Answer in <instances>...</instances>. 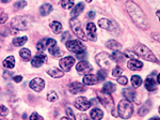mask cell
<instances>
[{
  "label": "cell",
  "instance_id": "6da1fadb",
  "mask_svg": "<svg viewBox=\"0 0 160 120\" xmlns=\"http://www.w3.org/2000/svg\"><path fill=\"white\" fill-rule=\"evenodd\" d=\"M125 6L128 14L131 17V20L133 22V24L142 30H148L149 28L148 18L144 14V12L142 11L141 8L138 4H136L133 1H131V0H128Z\"/></svg>",
  "mask_w": 160,
  "mask_h": 120
},
{
  "label": "cell",
  "instance_id": "7a4b0ae2",
  "mask_svg": "<svg viewBox=\"0 0 160 120\" xmlns=\"http://www.w3.org/2000/svg\"><path fill=\"white\" fill-rule=\"evenodd\" d=\"M118 116L123 119H128L132 116V113H133V106H132V103L131 101L127 100H121L118 102Z\"/></svg>",
  "mask_w": 160,
  "mask_h": 120
},
{
  "label": "cell",
  "instance_id": "3957f363",
  "mask_svg": "<svg viewBox=\"0 0 160 120\" xmlns=\"http://www.w3.org/2000/svg\"><path fill=\"white\" fill-rule=\"evenodd\" d=\"M135 52L138 54V56L142 57V58L149 60V61H152V62H158L157 57L153 54V52H152L148 46L143 45V44H140V43L137 44L135 46Z\"/></svg>",
  "mask_w": 160,
  "mask_h": 120
},
{
  "label": "cell",
  "instance_id": "277c9868",
  "mask_svg": "<svg viewBox=\"0 0 160 120\" xmlns=\"http://www.w3.org/2000/svg\"><path fill=\"white\" fill-rule=\"evenodd\" d=\"M95 60H96L97 64H98L102 69H105V70L111 69V68H112V62L114 61L112 57L106 53L97 54L96 57H95Z\"/></svg>",
  "mask_w": 160,
  "mask_h": 120
},
{
  "label": "cell",
  "instance_id": "5b68a950",
  "mask_svg": "<svg viewBox=\"0 0 160 120\" xmlns=\"http://www.w3.org/2000/svg\"><path fill=\"white\" fill-rule=\"evenodd\" d=\"M65 46L68 51L73 52V53L77 54V55H81V54H84L87 51V47L83 45L81 42L77 40H68L66 41L65 43Z\"/></svg>",
  "mask_w": 160,
  "mask_h": 120
},
{
  "label": "cell",
  "instance_id": "8992f818",
  "mask_svg": "<svg viewBox=\"0 0 160 120\" xmlns=\"http://www.w3.org/2000/svg\"><path fill=\"white\" fill-rule=\"evenodd\" d=\"M69 25H71V28L73 30V32L76 35L78 38H80L81 40H87L88 35H86V33L83 32L81 27V23L77 17H72L69 19Z\"/></svg>",
  "mask_w": 160,
  "mask_h": 120
},
{
  "label": "cell",
  "instance_id": "52a82bcc",
  "mask_svg": "<svg viewBox=\"0 0 160 120\" xmlns=\"http://www.w3.org/2000/svg\"><path fill=\"white\" fill-rule=\"evenodd\" d=\"M11 26L16 30H27L29 28V22L25 16H16L12 19Z\"/></svg>",
  "mask_w": 160,
  "mask_h": 120
},
{
  "label": "cell",
  "instance_id": "ba28073f",
  "mask_svg": "<svg viewBox=\"0 0 160 120\" xmlns=\"http://www.w3.org/2000/svg\"><path fill=\"white\" fill-rule=\"evenodd\" d=\"M97 98H98L99 102L107 108H111L113 107V98L111 95V93L107 92L105 90L98 91L97 92Z\"/></svg>",
  "mask_w": 160,
  "mask_h": 120
},
{
  "label": "cell",
  "instance_id": "9c48e42d",
  "mask_svg": "<svg viewBox=\"0 0 160 120\" xmlns=\"http://www.w3.org/2000/svg\"><path fill=\"white\" fill-rule=\"evenodd\" d=\"M47 48L50 52V54L55 57H60L63 55V52L61 51V48L57 45V41L55 39H48L47 40Z\"/></svg>",
  "mask_w": 160,
  "mask_h": 120
},
{
  "label": "cell",
  "instance_id": "30bf717a",
  "mask_svg": "<svg viewBox=\"0 0 160 120\" xmlns=\"http://www.w3.org/2000/svg\"><path fill=\"white\" fill-rule=\"evenodd\" d=\"M91 105H92L91 101H89L87 98H84V96H79V98L75 101V106H76V108L81 112H84V111H87V109H89L91 107Z\"/></svg>",
  "mask_w": 160,
  "mask_h": 120
},
{
  "label": "cell",
  "instance_id": "8fae6325",
  "mask_svg": "<svg viewBox=\"0 0 160 120\" xmlns=\"http://www.w3.org/2000/svg\"><path fill=\"white\" fill-rule=\"evenodd\" d=\"M60 68L63 70L64 72H68L71 70V68L75 64V58L74 57H64L63 59H61L59 61Z\"/></svg>",
  "mask_w": 160,
  "mask_h": 120
},
{
  "label": "cell",
  "instance_id": "7c38bea8",
  "mask_svg": "<svg viewBox=\"0 0 160 120\" xmlns=\"http://www.w3.org/2000/svg\"><path fill=\"white\" fill-rule=\"evenodd\" d=\"M29 86L31 89L34 90L35 92H41L44 89V87H45V82H44V79H42V78L35 77L30 82Z\"/></svg>",
  "mask_w": 160,
  "mask_h": 120
},
{
  "label": "cell",
  "instance_id": "4fadbf2b",
  "mask_svg": "<svg viewBox=\"0 0 160 120\" xmlns=\"http://www.w3.org/2000/svg\"><path fill=\"white\" fill-rule=\"evenodd\" d=\"M46 61H47V56L42 52V53L37 55L35 57H33L32 60H31V64L34 68H40V67H42L44 63H46Z\"/></svg>",
  "mask_w": 160,
  "mask_h": 120
},
{
  "label": "cell",
  "instance_id": "5bb4252c",
  "mask_svg": "<svg viewBox=\"0 0 160 120\" xmlns=\"http://www.w3.org/2000/svg\"><path fill=\"white\" fill-rule=\"evenodd\" d=\"M76 70L79 74L86 75V74H89L93 69H92V66L88 61H80L76 66Z\"/></svg>",
  "mask_w": 160,
  "mask_h": 120
},
{
  "label": "cell",
  "instance_id": "9a60e30c",
  "mask_svg": "<svg viewBox=\"0 0 160 120\" xmlns=\"http://www.w3.org/2000/svg\"><path fill=\"white\" fill-rule=\"evenodd\" d=\"M98 25L102 28V29H106L108 31H117L118 30V28L114 23H112L111 20L107 19V18H102V19H99Z\"/></svg>",
  "mask_w": 160,
  "mask_h": 120
},
{
  "label": "cell",
  "instance_id": "2e32d148",
  "mask_svg": "<svg viewBox=\"0 0 160 120\" xmlns=\"http://www.w3.org/2000/svg\"><path fill=\"white\" fill-rule=\"evenodd\" d=\"M84 89H86L84 86L79 82H73L68 86L69 92L73 93V95H77V93H79V92H82V91H84Z\"/></svg>",
  "mask_w": 160,
  "mask_h": 120
},
{
  "label": "cell",
  "instance_id": "e0dca14e",
  "mask_svg": "<svg viewBox=\"0 0 160 120\" xmlns=\"http://www.w3.org/2000/svg\"><path fill=\"white\" fill-rule=\"evenodd\" d=\"M99 82V78L97 75L94 74H86L83 77V84L87 86H91V85H96Z\"/></svg>",
  "mask_w": 160,
  "mask_h": 120
},
{
  "label": "cell",
  "instance_id": "ac0fdd59",
  "mask_svg": "<svg viewBox=\"0 0 160 120\" xmlns=\"http://www.w3.org/2000/svg\"><path fill=\"white\" fill-rule=\"evenodd\" d=\"M127 67L132 71H138L143 68V63L138 59H129V61L127 62Z\"/></svg>",
  "mask_w": 160,
  "mask_h": 120
},
{
  "label": "cell",
  "instance_id": "d6986e66",
  "mask_svg": "<svg viewBox=\"0 0 160 120\" xmlns=\"http://www.w3.org/2000/svg\"><path fill=\"white\" fill-rule=\"evenodd\" d=\"M87 31H88V39H90V40L92 41H96V26L95 24H93V23H89V24L87 25Z\"/></svg>",
  "mask_w": 160,
  "mask_h": 120
},
{
  "label": "cell",
  "instance_id": "ffe728a7",
  "mask_svg": "<svg viewBox=\"0 0 160 120\" xmlns=\"http://www.w3.org/2000/svg\"><path fill=\"white\" fill-rule=\"evenodd\" d=\"M46 72L49 76L53 78H61L64 76V71L62 69H58V68H51V69H48Z\"/></svg>",
  "mask_w": 160,
  "mask_h": 120
},
{
  "label": "cell",
  "instance_id": "44dd1931",
  "mask_svg": "<svg viewBox=\"0 0 160 120\" xmlns=\"http://www.w3.org/2000/svg\"><path fill=\"white\" fill-rule=\"evenodd\" d=\"M144 86H145V88L148 91H154L157 89V82L155 80L154 77L148 76L145 79V82H144Z\"/></svg>",
  "mask_w": 160,
  "mask_h": 120
},
{
  "label": "cell",
  "instance_id": "7402d4cb",
  "mask_svg": "<svg viewBox=\"0 0 160 120\" xmlns=\"http://www.w3.org/2000/svg\"><path fill=\"white\" fill-rule=\"evenodd\" d=\"M136 95H137L136 91L132 88H126V89L123 90V95L125 96V99L131 101V102L136 99Z\"/></svg>",
  "mask_w": 160,
  "mask_h": 120
},
{
  "label": "cell",
  "instance_id": "603a6c76",
  "mask_svg": "<svg viewBox=\"0 0 160 120\" xmlns=\"http://www.w3.org/2000/svg\"><path fill=\"white\" fill-rule=\"evenodd\" d=\"M52 11V6L50 3H44L40 8V13L42 16H47Z\"/></svg>",
  "mask_w": 160,
  "mask_h": 120
},
{
  "label": "cell",
  "instance_id": "cb8c5ba5",
  "mask_svg": "<svg viewBox=\"0 0 160 120\" xmlns=\"http://www.w3.org/2000/svg\"><path fill=\"white\" fill-rule=\"evenodd\" d=\"M84 9V4L82 2H79L78 4L74 7V9L72 10V17H78L80 14L82 13Z\"/></svg>",
  "mask_w": 160,
  "mask_h": 120
},
{
  "label": "cell",
  "instance_id": "d4e9b609",
  "mask_svg": "<svg viewBox=\"0 0 160 120\" xmlns=\"http://www.w3.org/2000/svg\"><path fill=\"white\" fill-rule=\"evenodd\" d=\"M90 116H91V118L94 119V120L102 119V117H104V112H102V109L95 107V108H93L92 111H91V113H90Z\"/></svg>",
  "mask_w": 160,
  "mask_h": 120
},
{
  "label": "cell",
  "instance_id": "484cf974",
  "mask_svg": "<svg viewBox=\"0 0 160 120\" xmlns=\"http://www.w3.org/2000/svg\"><path fill=\"white\" fill-rule=\"evenodd\" d=\"M106 46L109 49H112V51H120L122 48V45L115 40H109L106 43Z\"/></svg>",
  "mask_w": 160,
  "mask_h": 120
},
{
  "label": "cell",
  "instance_id": "4316f807",
  "mask_svg": "<svg viewBox=\"0 0 160 120\" xmlns=\"http://www.w3.org/2000/svg\"><path fill=\"white\" fill-rule=\"evenodd\" d=\"M3 67L6 69H13L15 67V58L13 56H9L7 57L6 59L3 60Z\"/></svg>",
  "mask_w": 160,
  "mask_h": 120
},
{
  "label": "cell",
  "instance_id": "83f0119b",
  "mask_svg": "<svg viewBox=\"0 0 160 120\" xmlns=\"http://www.w3.org/2000/svg\"><path fill=\"white\" fill-rule=\"evenodd\" d=\"M111 57H112L113 60H114L115 62H123L124 60H125V58H126L125 54H122L121 52H118V51L113 52L112 55H111Z\"/></svg>",
  "mask_w": 160,
  "mask_h": 120
},
{
  "label": "cell",
  "instance_id": "f1b7e54d",
  "mask_svg": "<svg viewBox=\"0 0 160 120\" xmlns=\"http://www.w3.org/2000/svg\"><path fill=\"white\" fill-rule=\"evenodd\" d=\"M50 28H51V30L53 31V33H56V35H59V33H60L61 31L63 30L62 24H61V23H59V22L50 23Z\"/></svg>",
  "mask_w": 160,
  "mask_h": 120
},
{
  "label": "cell",
  "instance_id": "f546056e",
  "mask_svg": "<svg viewBox=\"0 0 160 120\" xmlns=\"http://www.w3.org/2000/svg\"><path fill=\"white\" fill-rule=\"evenodd\" d=\"M151 106H152L151 102L148 101V102H146L140 109H139V116H141V117L145 116V115L149 112V109H151Z\"/></svg>",
  "mask_w": 160,
  "mask_h": 120
},
{
  "label": "cell",
  "instance_id": "4dcf8cb0",
  "mask_svg": "<svg viewBox=\"0 0 160 120\" xmlns=\"http://www.w3.org/2000/svg\"><path fill=\"white\" fill-rule=\"evenodd\" d=\"M47 40L48 39H42V40H40L37 44V49L40 53H42V52L45 51L46 48H47Z\"/></svg>",
  "mask_w": 160,
  "mask_h": 120
},
{
  "label": "cell",
  "instance_id": "1f68e13d",
  "mask_svg": "<svg viewBox=\"0 0 160 120\" xmlns=\"http://www.w3.org/2000/svg\"><path fill=\"white\" fill-rule=\"evenodd\" d=\"M19 55L25 61H29L31 59V52L28 48H22L19 52Z\"/></svg>",
  "mask_w": 160,
  "mask_h": 120
},
{
  "label": "cell",
  "instance_id": "d6a6232c",
  "mask_svg": "<svg viewBox=\"0 0 160 120\" xmlns=\"http://www.w3.org/2000/svg\"><path fill=\"white\" fill-rule=\"evenodd\" d=\"M28 41V38L27 36H22V38H14L13 39V44H14V46H17V47H19V46H22L24 44Z\"/></svg>",
  "mask_w": 160,
  "mask_h": 120
},
{
  "label": "cell",
  "instance_id": "836d02e7",
  "mask_svg": "<svg viewBox=\"0 0 160 120\" xmlns=\"http://www.w3.org/2000/svg\"><path fill=\"white\" fill-rule=\"evenodd\" d=\"M131 85H132L133 88L140 87V86L142 85V78H141V76H139V75H133V76L131 77Z\"/></svg>",
  "mask_w": 160,
  "mask_h": 120
},
{
  "label": "cell",
  "instance_id": "e575fe53",
  "mask_svg": "<svg viewBox=\"0 0 160 120\" xmlns=\"http://www.w3.org/2000/svg\"><path fill=\"white\" fill-rule=\"evenodd\" d=\"M115 89H117V87H115V85L113 84V83H111V82L106 83V84L104 85V87H102V90L107 91V92H109V93L114 92Z\"/></svg>",
  "mask_w": 160,
  "mask_h": 120
},
{
  "label": "cell",
  "instance_id": "d590c367",
  "mask_svg": "<svg viewBox=\"0 0 160 120\" xmlns=\"http://www.w3.org/2000/svg\"><path fill=\"white\" fill-rule=\"evenodd\" d=\"M61 6L65 10L72 9L74 7V0H61Z\"/></svg>",
  "mask_w": 160,
  "mask_h": 120
},
{
  "label": "cell",
  "instance_id": "8d00e7d4",
  "mask_svg": "<svg viewBox=\"0 0 160 120\" xmlns=\"http://www.w3.org/2000/svg\"><path fill=\"white\" fill-rule=\"evenodd\" d=\"M47 100L49 102H56L58 100V95H57L56 91H50L49 93L47 95Z\"/></svg>",
  "mask_w": 160,
  "mask_h": 120
},
{
  "label": "cell",
  "instance_id": "74e56055",
  "mask_svg": "<svg viewBox=\"0 0 160 120\" xmlns=\"http://www.w3.org/2000/svg\"><path fill=\"white\" fill-rule=\"evenodd\" d=\"M26 6H27V1H25V0H19V1H17L14 3V8L16 10L22 9V8H25Z\"/></svg>",
  "mask_w": 160,
  "mask_h": 120
},
{
  "label": "cell",
  "instance_id": "f35d334b",
  "mask_svg": "<svg viewBox=\"0 0 160 120\" xmlns=\"http://www.w3.org/2000/svg\"><path fill=\"white\" fill-rule=\"evenodd\" d=\"M124 54H125L126 57L131 58V59H137V57H138V54H137L136 52H131L129 49H126V51L124 52Z\"/></svg>",
  "mask_w": 160,
  "mask_h": 120
},
{
  "label": "cell",
  "instance_id": "ab89813d",
  "mask_svg": "<svg viewBox=\"0 0 160 120\" xmlns=\"http://www.w3.org/2000/svg\"><path fill=\"white\" fill-rule=\"evenodd\" d=\"M122 73H123V69H122V68L115 67L114 69H113V71H112V76L113 77H120Z\"/></svg>",
  "mask_w": 160,
  "mask_h": 120
},
{
  "label": "cell",
  "instance_id": "60d3db41",
  "mask_svg": "<svg viewBox=\"0 0 160 120\" xmlns=\"http://www.w3.org/2000/svg\"><path fill=\"white\" fill-rule=\"evenodd\" d=\"M97 76H98L99 78V80H104L107 78V71L104 69H102V70H99L98 72H97Z\"/></svg>",
  "mask_w": 160,
  "mask_h": 120
},
{
  "label": "cell",
  "instance_id": "b9f144b4",
  "mask_svg": "<svg viewBox=\"0 0 160 120\" xmlns=\"http://www.w3.org/2000/svg\"><path fill=\"white\" fill-rule=\"evenodd\" d=\"M118 83L125 86V85H127V83H128V78L126 76H120V77H118Z\"/></svg>",
  "mask_w": 160,
  "mask_h": 120
},
{
  "label": "cell",
  "instance_id": "7bdbcfd3",
  "mask_svg": "<svg viewBox=\"0 0 160 120\" xmlns=\"http://www.w3.org/2000/svg\"><path fill=\"white\" fill-rule=\"evenodd\" d=\"M65 112H66V114H68V116L72 120H75V119H76V117H75V115H74L73 111H72V108H71V107H66V108H65Z\"/></svg>",
  "mask_w": 160,
  "mask_h": 120
},
{
  "label": "cell",
  "instance_id": "ee69618b",
  "mask_svg": "<svg viewBox=\"0 0 160 120\" xmlns=\"http://www.w3.org/2000/svg\"><path fill=\"white\" fill-rule=\"evenodd\" d=\"M8 113H9L8 108L4 105H1V107H0V114H1V116H7Z\"/></svg>",
  "mask_w": 160,
  "mask_h": 120
},
{
  "label": "cell",
  "instance_id": "f6af8a7d",
  "mask_svg": "<svg viewBox=\"0 0 160 120\" xmlns=\"http://www.w3.org/2000/svg\"><path fill=\"white\" fill-rule=\"evenodd\" d=\"M7 20H8V14L4 12H2L1 13V18H0V23H1V24H4Z\"/></svg>",
  "mask_w": 160,
  "mask_h": 120
},
{
  "label": "cell",
  "instance_id": "bcb514c9",
  "mask_svg": "<svg viewBox=\"0 0 160 120\" xmlns=\"http://www.w3.org/2000/svg\"><path fill=\"white\" fill-rule=\"evenodd\" d=\"M30 119L31 120H34V119H38V120H43V117H41L40 115H38L37 113H33L32 115L30 116Z\"/></svg>",
  "mask_w": 160,
  "mask_h": 120
},
{
  "label": "cell",
  "instance_id": "7dc6e473",
  "mask_svg": "<svg viewBox=\"0 0 160 120\" xmlns=\"http://www.w3.org/2000/svg\"><path fill=\"white\" fill-rule=\"evenodd\" d=\"M152 38L154 39V40L158 41V42H160V33H152Z\"/></svg>",
  "mask_w": 160,
  "mask_h": 120
},
{
  "label": "cell",
  "instance_id": "c3c4849f",
  "mask_svg": "<svg viewBox=\"0 0 160 120\" xmlns=\"http://www.w3.org/2000/svg\"><path fill=\"white\" fill-rule=\"evenodd\" d=\"M22 80V75H16V76H14V82L20 83Z\"/></svg>",
  "mask_w": 160,
  "mask_h": 120
},
{
  "label": "cell",
  "instance_id": "681fc988",
  "mask_svg": "<svg viewBox=\"0 0 160 120\" xmlns=\"http://www.w3.org/2000/svg\"><path fill=\"white\" fill-rule=\"evenodd\" d=\"M66 38H71V35H69V33L68 32H64L63 33V35L61 36V40L62 41H65V39Z\"/></svg>",
  "mask_w": 160,
  "mask_h": 120
},
{
  "label": "cell",
  "instance_id": "f907efd6",
  "mask_svg": "<svg viewBox=\"0 0 160 120\" xmlns=\"http://www.w3.org/2000/svg\"><path fill=\"white\" fill-rule=\"evenodd\" d=\"M88 16H89L90 18L95 17V12H89V14H88Z\"/></svg>",
  "mask_w": 160,
  "mask_h": 120
},
{
  "label": "cell",
  "instance_id": "816d5d0a",
  "mask_svg": "<svg viewBox=\"0 0 160 120\" xmlns=\"http://www.w3.org/2000/svg\"><path fill=\"white\" fill-rule=\"evenodd\" d=\"M97 101H98L97 99H92V100H91V103H92V104H97Z\"/></svg>",
  "mask_w": 160,
  "mask_h": 120
},
{
  "label": "cell",
  "instance_id": "f5cc1de1",
  "mask_svg": "<svg viewBox=\"0 0 160 120\" xmlns=\"http://www.w3.org/2000/svg\"><path fill=\"white\" fill-rule=\"evenodd\" d=\"M11 0H1V2L2 3H8V2H10Z\"/></svg>",
  "mask_w": 160,
  "mask_h": 120
},
{
  "label": "cell",
  "instance_id": "db71d44e",
  "mask_svg": "<svg viewBox=\"0 0 160 120\" xmlns=\"http://www.w3.org/2000/svg\"><path fill=\"white\" fill-rule=\"evenodd\" d=\"M157 82H158V84H160V73L158 74V76H157Z\"/></svg>",
  "mask_w": 160,
  "mask_h": 120
},
{
  "label": "cell",
  "instance_id": "11a10c76",
  "mask_svg": "<svg viewBox=\"0 0 160 120\" xmlns=\"http://www.w3.org/2000/svg\"><path fill=\"white\" fill-rule=\"evenodd\" d=\"M157 16H158V18H159V22H160V11L157 12Z\"/></svg>",
  "mask_w": 160,
  "mask_h": 120
},
{
  "label": "cell",
  "instance_id": "9f6ffc18",
  "mask_svg": "<svg viewBox=\"0 0 160 120\" xmlns=\"http://www.w3.org/2000/svg\"><path fill=\"white\" fill-rule=\"evenodd\" d=\"M92 1V0H87V2H91Z\"/></svg>",
  "mask_w": 160,
  "mask_h": 120
},
{
  "label": "cell",
  "instance_id": "6f0895ef",
  "mask_svg": "<svg viewBox=\"0 0 160 120\" xmlns=\"http://www.w3.org/2000/svg\"><path fill=\"white\" fill-rule=\"evenodd\" d=\"M159 114H160V106H159Z\"/></svg>",
  "mask_w": 160,
  "mask_h": 120
}]
</instances>
